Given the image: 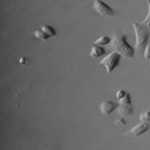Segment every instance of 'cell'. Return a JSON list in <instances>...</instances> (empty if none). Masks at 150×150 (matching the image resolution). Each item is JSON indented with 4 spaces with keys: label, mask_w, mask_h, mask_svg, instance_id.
<instances>
[{
    "label": "cell",
    "mask_w": 150,
    "mask_h": 150,
    "mask_svg": "<svg viewBox=\"0 0 150 150\" xmlns=\"http://www.w3.org/2000/svg\"><path fill=\"white\" fill-rule=\"evenodd\" d=\"M127 38V35L122 32L114 33L111 38L110 47L113 51L118 53L121 56L132 58L134 56L135 49L128 43Z\"/></svg>",
    "instance_id": "cell-1"
},
{
    "label": "cell",
    "mask_w": 150,
    "mask_h": 150,
    "mask_svg": "<svg viewBox=\"0 0 150 150\" xmlns=\"http://www.w3.org/2000/svg\"><path fill=\"white\" fill-rule=\"evenodd\" d=\"M132 27L135 36V49L141 52L148 45V42L150 36V32L147 26L141 23L134 22Z\"/></svg>",
    "instance_id": "cell-2"
},
{
    "label": "cell",
    "mask_w": 150,
    "mask_h": 150,
    "mask_svg": "<svg viewBox=\"0 0 150 150\" xmlns=\"http://www.w3.org/2000/svg\"><path fill=\"white\" fill-rule=\"evenodd\" d=\"M121 57L118 53L112 51L100 62V64L104 66L107 73L110 74L119 65Z\"/></svg>",
    "instance_id": "cell-3"
},
{
    "label": "cell",
    "mask_w": 150,
    "mask_h": 150,
    "mask_svg": "<svg viewBox=\"0 0 150 150\" xmlns=\"http://www.w3.org/2000/svg\"><path fill=\"white\" fill-rule=\"evenodd\" d=\"M93 8L98 13L104 16H112L115 13V11L112 8L101 0H94Z\"/></svg>",
    "instance_id": "cell-4"
},
{
    "label": "cell",
    "mask_w": 150,
    "mask_h": 150,
    "mask_svg": "<svg viewBox=\"0 0 150 150\" xmlns=\"http://www.w3.org/2000/svg\"><path fill=\"white\" fill-rule=\"evenodd\" d=\"M120 104L111 101H104L101 103L100 105V110L102 114L104 115H108L111 112L118 109Z\"/></svg>",
    "instance_id": "cell-5"
},
{
    "label": "cell",
    "mask_w": 150,
    "mask_h": 150,
    "mask_svg": "<svg viewBox=\"0 0 150 150\" xmlns=\"http://www.w3.org/2000/svg\"><path fill=\"white\" fill-rule=\"evenodd\" d=\"M150 129V124L148 122H141L130 129L128 133L135 137H138Z\"/></svg>",
    "instance_id": "cell-6"
},
{
    "label": "cell",
    "mask_w": 150,
    "mask_h": 150,
    "mask_svg": "<svg viewBox=\"0 0 150 150\" xmlns=\"http://www.w3.org/2000/svg\"><path fill=\"white\" fill-rule=\"evenodd\" d=\"M105 53V50L104 47L99 45H94L91 49L89 55L94 59H97L103 56Z\"/></svg>",
    "instance_id": "cell-7"
},
{
    "label": "cell",
    "mask_w": 150,
    "mask_h": 150,
    "mask_svg": "<svg viewBox=\"0 0 150 150\" xmlns=\"http://www.w3.org/2000/svg\"><path fill=\"white\" fill-rule=\"evenodd\" d=\"M117 110L121 115L128 116L133 113L134 107L132 106V105L120 104Z\"/></svg>",
    "instance_id": "cell-8"
},
{
    "label": "cell",
    "mask_w": 150,
    "mask_h": 150,
    "mask_svg": "<svg viewBox=\"0 0 150 150\" xmlns=\"http://www.w3.org/2000/svg\"><path fill=\"white\" fill-rule=\"evenodd\" d=\"M111 42V38L107 36H102L97 39L94 42L93 45H106L110 43Z\"/></svg>",
    "instance_id": "cell-9"
},
{
    "label": "cell",
    "mask_w": 150,
    "mask_h": 150,
    "mask_svg": "<svg viewBox=\"0 0 150 150\" xmlns=\"http://www.w3.org/2000/svg\"><path fill=\"white\" fill-rule=\"evenodd\" d=\"M41 30L45 32L46 33L49 35V36H56V32L54 30V29L48 25H44L41 26Z\"/></svg>",
    "instance_id": "cell-10"
},
{
    "label": "cell",
    "mask_w": 150,
    "mask_h": 150,
    "mask_svg": "<svg viewBox=\"0 0 150 150\" xmlns=\"http://www.w3.org/2000/svg\"><path fill=\"white\" fill-rule=\"evenodd\" d=\"M34 35L36 38L40 39V40H46L48 38H49L50 37V36H49V35L46 33L45 32H43L41 29L40 30L38 29V30H35Z\"/></svg>",
    "instance_id": "cell-11"
},
{
    "label": "cell",
    "mask_w": 150,
    "mask_h": 150,
    "mask_svg": "<svg viewBox=\"0 0 150 150\" xmlns=\"http://www.w3.org/2000/svg\"><path fill=\"white\" fill-rule=\"evenodd\" d=\"M146 2L148 5V11L145 18L140 22L141 23L145 25L148 28L150 27V0H146Z\"/></svg>",
    "instance_id": "cell-12"
},
{
    "label": "cell",
    "mask_w": 150,
    "mask_h": 150,
    "mask_svg": "<svg viewBox=\"0 0 150 150\" xmlns=\"http://www.w3.org/2000/svg\"><path fill=\"white\" fill-rule=\"evenodd\" d=\"M139 120L141 122H148L150 121V111H145L139 115Z\"/></svg>",
    "instance_id": "cell-13"
},
{
    "label": "cell",
    "mask_w": 150,
    "mask_h": 150,
    "mask_svg": "<svg viewBox=\"0 0 150 150\" xmlns=\"http://www.w3.org/2000/svg\"><path fill=\"white\" fill-rule=\"evenodd\" d=\"M118 103L122 105H131V99L130 94L128 93H127L126 95L123 98L119 100Z\"/></svg>",
    "instance_id": "cell-14"
},
{
    "label": "cell",
    "mask_w": 150,
    "mask_h": 150,
    "mask_svg": "<svg viewBox=\"0 0 150 150\" xmlns=\"http://www.w3.org/2000/svg\"><path fill=\"white\" fill-rule=\"evenodd\" d=\"M143 56L145 59H150V44H148L144 48Z\"/></svg>",
    "instance_id": "cell-15"
},
{
    "label": "cell",
    "mask_w": 150,
    "mask_h": 150,
    "mask_svg": "<svg viewBox=\"0 0 150 150\" xmlns=\"http://www.w3.org/2000/svg\"><path fill=\"white\" fill-rule=\"evenodd\" d=\"M114 123L115 125L118 126V127H122L124 125H125L126 124L125 121L121 117L120 118H116L114 121Z\"/></svg>",
    "instance_id": "cell-16"
},
{
    "label": "cell",
    "mask_w": 150,
    "mask_h": 150,
    "mask_svg": "<svg viewBox=\"0 0 150 150\" xmlns=\"http://www.w3.org/2000/svg\"><path fill=\"white\" fill-rule=\"evenodd\" d=\"M127 94V92L125 90H118L116 93H115V97L117 98H118V100L121 99L122 98H123Z\"/></svg>",
    "instance_id": "cell-17"
},
{
    "label": "cell",
    "mask_w": 150,
    "mask_h": 150,
    "mask_svg": "<svg viewBox=\"0 0 150 150\" xmlns=\"http://www.w3.org/2000/svg\"><path fill=\"white\" fill-rule=\"evenodd\" d=\"M19 62H20V63H21L22 64H25L27 63L28 60L25 57H21L19 59Z\"/></svg>",
    "instance_id": "cell-18"
}]
</instances>
